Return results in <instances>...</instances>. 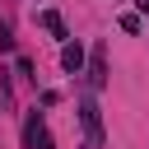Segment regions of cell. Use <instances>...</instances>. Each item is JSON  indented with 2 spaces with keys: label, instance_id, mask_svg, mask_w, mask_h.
I'll list each match as a JSON object with an SVG mask.
<instances>
[{
  "label": "cell",
  "instance_id": "ba28073f",
  "mask_svg": "<svg viewBox=\"0 0 149 149\" xmlns=\"http://www.w3.org/2000/svg\"><path fill=\"white\" fill-rule=\"evenodd\" d=\"M33 149H56V140H51V130H42V135H37V144H33Z\"/></svg>",
  "mask_w": 149,
  "mask_h": 149
},
{
  "label": "cell",
  "instance_id": "8992f818",
  "mask_svg": "<svg viewBox=\"0 0 149 149\" xmlns=\"http://www.w3.org/2000/svg\"><path fill=\"white\" fill-rule=\"evenodd\" d=\"M121 28H126V33H140L144 23H140V14H121Z\"/></svg>",
  "mask_w": 149,
  "mask_h": 149
},
{
  "label": "cell",
  "instance_id": "5b68a950",
  "mask_svg": "<svg viewBox=\"0 0 149 149\" xmlns=\"http://www.w3.org/2000/svg\"><path fill=\"white\" fill-rule=\"evenodd\" d=\"M42 130H47V126H42V112H37V107H33V112H28V116H23V149H33V144H37V135H42Z\"/></svg>",
  "mask_w": 149,
  "mask_h": 149
},
{
  "label": "cell",
  "instance_id": "52a82bcc",
  "mask_svg": "<svg viewBox=\"0 0 149 149\" xmlns=\"http://www.w3.org/2000/svg\"><path fill=\"white\" fill-rule=\"evenodd\" d=\"M0 51H14V37H9V28H5V19H0Z\"/></svg>",
  "mask_w": 149,
  "mask_h": 149
},
{
  "label": "cell",
  "instance_id": "277c9868",
  "mask_svg": "<svg viewBox=\"0 0 149 149\" xmlns=\"http://www.w3.org/2000/svg\"><path fill=\"white\" fill-rule=\"evenodd\" d=\"M37 28H47V33L61 37V42H70V28H65V19H61L56 9H42V14H37Z\"/></svg>",
  "mask_w": 149,
  "mask_h": 149
},
{
  "label": "cell",
  "instance_id": "7a4b0ae2",
  "mask_svg": "<svg viewBox=\"0 0 149 149\" xmlns=\"http://www.w3.org/2000/svg\"><path fill=\"white\" fill-rule=\"evenodd\" d=\"M88 84H93V88H107V47H102V42H98L93 56H88Z\"/></svg>",
  "mask_w": 149,
  "mask_h": 149
},
{
  "label": "cell",
  "instance_id": "6da1fadb",
  "mask_svg": "<svg viewBox=\"0 0 149 149\" xmlns=\"http://www.w3.org/2000/svg\"><path fill=\"white\" fill-rule=\"evenodd\" d=\"M79 121H84V135H88V149H102V112L93 98H79Z\"/></svg>",
  "mask_w": 149,
  "mask_h": 149
},
{
  "label": "cell",
  "instance_id": "9c48e42d",
  "mask_svg": "<svg viewBox=\"0 0 149 149\" xmlns=\"http://www.w3.org/2000/svg\"><path fill=\"white\" fill-rule=\"evenodd\" d=\"M135 5H140V14H149V0H135Z\"/></svg>",
  "mask_w": 149,
  "mask_h": 149
},
{
  "label": "cell",
  "instance_id": "3957f363",
  "mask_svg": "<svg viewBox=\"0 0 149 149\" xmlns=\"http://www.w3.org/2000/svg\"><path fill=\"white\" fill-rule=\"evenodd\" d=\"M61 70L65 74H79L84 70V42H65L61 47Z\"/></svg>",
  "mask_w": 149,
  "mask_h": 149
}]
</instances>
